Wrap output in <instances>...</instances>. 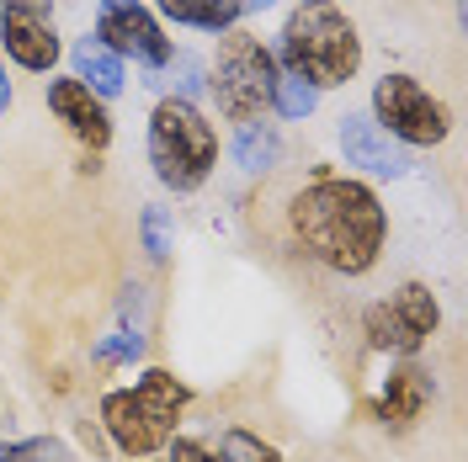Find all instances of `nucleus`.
Wrapping results in <instances>:
<instances>
[{
  "mask_svg": "<svg viewBox=\"0 0 468 462\" xmlns=\"http://www.w3.org/2000/svg\"><path fill=\"white\" fill-rule=\"evenodd\" d=\"M288 234L324 271L367 277L388 245V213L367 181L314 165L303 175V186L288 197Z\"/></svg>",
  "mask_w": 468,
  "mask_h": 462,
  "instance_id": "nucleus-1",
  "label": "nucleus"
},
{
  "mask_svg": "<svg viewBox=\"0 0 468 462\" xmlns=\"http://www.w3.org/2000/svg\"><path fill=\"white\" fill-rule=\"evenodd\" d=\"M277 69H288L292 80L314 90L351 86L362 69V32L335 0H303L292 5L282 22V43H277Z\"/></svg>",
  "mask_w": 468,
  "mask_h": 462,
  "instance_id": "nucleus-2",
  "label": "nucleus"
},
{
  "mask_svg": "<svg viewBox=\"0 0 468 462\" xmlns=\"http://www.w3.org/2000/svg\"><path fill=\"white\" fill-rule=\"evenodd\" d=\"M149 165L160 175V186L176 192V197L197 192L207 175H213V165H218V133L197 112V101L165 96L149 112Z\"/></svg>",
  "mask_w": 468,
  "mask_h": 462,
  "instance_id": "nucleus-3",
  "label": "nucleus"
},
{
  "mask_svg": "<svg viewBox=\"0 0 468 462\" xmlns=\"http://www.w3.org/2000/svg\"><path fill=\"white\" fill-rule=\"evenodd\" d=\"M277 80H282V69H277L271 48H266L256 32L229 27L218 37L207 86H213V101H218V112L229 117V122H239V128H245V122H261V117L271 112Z\"/></svg>",
  "mask_w": 468,
  "mask_h": 462,
  "instance_id": "nucleus-4",
  "label": "nucleus"
},
{
  "mask_svg": "<svg viewBox=\"0 0 468 462\" xmlns=\"http://www.w3.org/2000/svg\"><path fill=\"white\" fill-rule=\"evenodd\" d=\"M367 117L405 149H437L452 133L447 101L431 96L415 75H383L378 86H373V112Z\"/></svg>",
  "mask_w": 468,
  "mask_h": 462,
  "instance_id": "nucleus-5",
  "label": "nucleus"
},
{
  "mask_svg": "<svg viewBox=\"0 0 468 462\" xmlns=\"http://www.w3.org/2000/svg\"><path fill=\"white\" fill-rule=\"evenodd\" d=\"M96 43L112 48L117 58H133L149 69H165L171 64V37L154 22V11L139 0H101V16H96Z\"/></svg>",
  "mask_w": 468,
  "mask_h": 462,
  "instance_id": "nucleus-6",
  "label": "nucleus"
},
{
  "mask_svg": "<svg viewBox=\"0 0 468 462\" xmlns=\"http://www.w3.org/2000/svg\"><path fill=\"white\" fill-rule=\"evenodd\" d=\"M48 112H54L64 128H69V139L86 149L90 160L112 144V112H107V101H101L90 86H80L75 75L48 80Z\"/></svg>",
  "mask_w": 468,
  "mask_h": 462,
  "instance_id": "nucleus-7",
  "label": "nucleus"
},
{
  "mask_svg": "<svg viewBox=\"0 0 468 462\" xmlns=\"http://www.w3.org/2000/svg\"><path fill=\"white\" fill-rule=\"evenodd\" d=\"M0 43H5V58H16L32 75H48L58 64V54H64L48 11H16V5L0 11Z\"/></svg>",
  "mask_w": 468,
  "mask_h": 462,
  "instance_id": "nucleus-8",
  "label": "nucleus"
},
{
  "mask_svg": "<svg viewBox=\"0 0 468 462\" xmlns=\"http://www.w3.org/2000/svg\"><path fill=\"white\" fill-rule=\"evenodd\" d=\"M96 425H101L107 441H112L117 452H128V457H154V452H165V441H171V436L139 409L133 388H112V394L101 399V420H96Z\"/></svg>",
  "mask_w": 468,
  "mask_h": 462,
  "instance_id": "nucleus-9",
  "label": "nucleus"
},
{
  "mask_svg": "<svg viewBox=\"0 0 468 462\" xmlns=\"http://www.w3.org/2000/svg\"><path fill=\"white\" fill-rule=\"evenodd\" d=\"M341 154H346V165L367 175H410V149L394 144L367 112L341 117Z\"/></svg>",
  "mask_w": 468,
  "mask_h": 462,
  "instance_id": "nucleus-10",
  "label": "nucleus"
},
{
  "mask_svg": "<svg viewBox=\"0 0 468 462\" xmlns=\"http://www.w3.org/2000/svg\"><path fill=\"white\" fill-rule=\"evenodd\" d=\"M426 404H431V373L415 367V362H399L378 394V420L388 431H410L426 415Z\"/></svg>",
  "mask_w": 468,
  "mask_h": 462,
  "instance_id": "nucleus-11",
  "label": "nucleus"
},
{
  "mask_svg": "<svg viewBox=\"0 0 468 462\" xmlns=\"http://www.w3.org/2000/svg\"><path fill=\"white\" fill-rule=\"evenodd\" d=\"M133 399H139V409H144L160 431L176 436V420H181L186 404H192V388H186L176 373H165V367H144V377L133 383Z\"/></svg>",
  "mask_w": 468,
  "mask_h": 462,
  "instance_id": "nucleus-12",
  "label": "nucleus"
},
{
  "mask_svg": "<svg viewBox=\"0 0 468 462\" xmlns=\"http://www.w3.org/2000/svg\"><path fill=\"white\" fill-rule=\"evenodd\" d=\"M149 11H160V16H171L181 27H197V32H229L245 16L239 0H154Z\"/></svg>",
  "mask_w": 468,
  "mask_h": 462,
  "instance_id": "nucleus-13",
  "label": "nucleus"
},
{
  "mask_svg": "<svg viewBox=\"0 0 468 462\" xmlns=\"http://www.w3.org/2000/svg\"><path fill=\"white\" fill-rule=\"evenodd\" d=\"M75 80L90 86L101 101H107V96L122 90V58H117L112 48H101L96 37H80V43H75Z\"/></svg>",
  "mask_w": 468,
  "mask_h": 462,
  "instance_id": "nucleus-14",
  "label": "nucleus"
},
{
  "mask_svg": "<svg viewBox=\"0 0 468 462\" xmlns=\"http://www.w3.org/2000/svg\"><path fill=\"white\" fill-rule=\"evenodd\" d=\"M277 154H282V144H277V133H271L266 122H245V128L234 133V160H239V171L266 175L277 165Z\"/></svg>",
  "mask_w": 468,
  "mask_h": 462,
  "instance_id": "nucleus-15",
  "label": "nucleus"
},
{
  "mask_svg": "<svg viewBox=\"0 0 468 462\" xmlns=\"http://www.w3.org/2000/svg\"><path fill=\"white\" fill-rule=\"evenodd\" d=\"M0 462H75V452L54 436H32V441H0Z\"/></svg>",
  "mask_w": 468,
  "mask_h": 462,
  "instance_id": "nucleus-16",
  "label": "nucleus"
},
{
  "mask_svg": "<svg viewBox=\"0 0 468 462\" xmlns=\"http://www.w3.org/2000/svg\"><path fill=\"white\" fill-rule=\"evenodd\" d=\"M218 457L224 462H282V452H277L271 441H261V436H250V431H224Z\"/></svg>",
  "mask_w": 468,
  "mask_h": 462,
  "instance_id": "nucleus-17",
  "label": "nucleus"
},
{
  "mask_svg": "<svg viewBox=\"0 0 468 462\" xmlns=\"http://www.w3.org/2000/svg\"><path fill=\"white\" fill-rule=\"evenodd\" d=\"M314 107H320V90H314V86H303V80H292V75H282V80H277L271 112H282V117H292V122H298V117H309Z\"/></svg>",
  "mask_w": 468,
  "mask_h": 462,
  "instance_id": "nucleus-18",
  "label": "nucleus"
},
{
  "mask_svg": "<svg viewBox=\"0 0 468 462\" xmlns=\"http://www.w3.org/2000/svg\"><path fill=\"white\" fill-rule=\"evenodd\" d=\"M165 462H224L213 446H203V441H192V436H171L165 441Z\"/></svg>",
  "mask_w": 468,
  "mask_h": 462,
  "instance_id": "nucleus-19",
  "label": "nucleus"
},
{
  "mask_svg": "<svg viewBox=\"0 0 468 462\" xmlns=\"http://www.w3.org/2000/svg\"><path fill=\"white\" fill-rule=\"evenodd\" d=\"M144 250L154 260L171 256V234H165V213L160 207H144Z\"/></svg>",
  "mask_w": 468,
  "mask_h": 462,
  "instance_id": "nucleus-20",
  "label": "nucleus"
},
{
  "mask_svg": "<svg viewBox=\"0 0 468 462\" xmlns=\"http://www.w3.org/2000/svg\"><path fill=\"white\" fill-rule=\"evenodd\" d=\"M11 5L16 11H48V0H0V11H11Z\"/></svg>",
  "mask_w": 468,
  "mask_h": 462,
  "instance_id": "nucleus-21",
  "label": "nucleus"
},
{
  "mask_svg": "<svg viewBox=\"0 0 468 462\" xmlns=\"http://www.w3.org/2000/svg\"><path fill=\"white\" fill-rule=\"evenodd\" d=\"M5 101H11V80H5V64H0V112H5Z\"/></svg>",
  "mask_w": 468,
  "mask_h": 462,
  "instance_id": "nucleus-22",
  "label": "nucleus"
},
{
  "mask_svg": "<svg viewBox=\"0 0 468 462\" xmlns=\"http://www.w3.org/2000/svg\"><path fill=\"white\" fill-rule=\"evenodd\" d=\"M245 11H266V5H277V0H239Z\"/></svg>",
  "mask_w": 468,
  "mask_h": 462,
  "instance_id": "nucleus-23",
  "label": "nucleus"
}]
</instances>
